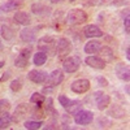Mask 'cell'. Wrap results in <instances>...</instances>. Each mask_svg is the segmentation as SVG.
Instances as JSON below:
<instances>
[{
    "label": "cell",
    "instance_id": "20",
    "mask_svg": "<svg viewBox=\"0 0 130 130\" xmlns=\"http://www.w3.org/2000/svg\"><path fill=\"white\" fill-rule=\"evenodd\" d=\"M100 48H102L100 42H98V40H90V42L86 43L85 52L86 53H98V51H99Z\"/></svg>",
    "mask_w": 130,
    "mask_h": 130
},
{
    "label": "cell",
    "instance_id": "6",
    "mask_svg": "<svg viewBox=\"0 0 130 130\" xmlns=\"http://www.w3.org/2000/svg\"><path fill=\"white\" fill-rule=\"evenodd\" d=\"M70 89L75 94H85L86 91H89V89H90V82L87 79H75L72 83Z\"/></svg>",
    "mask_w": 130,
    "mask_h": 130
},
{
    "label": "cell",
    "instance_id": "21",
    "mask_svg": "<svg viewBox=\"0 0 130 130\" xmlns=\"http://www.w3.org/2000/svg\"><path fill=\"white\" fill-rule=\"evenodd\" d=\"M0 32H2L3 38L7 39V40H10V39L14 38V30L12 27H9L8 25H3L2 29H0Z\"/></svg>",
    "mask_w": 130,
    "mask_h": 130
},
{
    "label": "cell",
    "instance_id": "19",
    "mask_svg": "<svg viewBox=\"0 0 130 130\" xmlns=\"http://www.w3.org/2000/svg\"><path fill=\"white\" fill-rule=\"evenodd\" d=\"M35 34L37 31L35 29H30V27H25L22 31H21V39L26 43H31L35 40Z\"/></svg>",
    "mask_w": 130,
    "mask_h": 130
},
{
    "label": "cell",
    "instance_id": "38",
    "mask_svg": "<svg viewBox=\"0 0 130 130\" xmlns=\"http://www.w3.org/2000/svg\"><path fill=\"white\" fill-rule=\"evenodd\" d=\"M50 2H51V3H53V4H55V3H60L61 0H50Z\"/></svg>",
    "mask_w": 130,
    "mask_h": 130
},
{
    "label": "cell",
    "instance_id": "27",
    "mask_svg": "<svg viewBox=\"0 0 130 130\" xmlns=\"http://www.w3.org/2000/svg\"><path fill=\"white\" fill-rule=\"evenodd\" d=\"M30 113L32 115V117H35V118H43L44 117V111L42 109V105H37L35 104L34 108H31Z\"/></svg>",
    "mask_w": 130,
    "mask_h": 130
},
{
    "label": "cell",
    "instance_id": "9",
    "mask_svg": "<svg viewBox=\"0 0 130 130\" xmlns=\"http://www.w3.org/2000/svg\"><path fill=\"white\" fill-rule=\"evenodd\" d=\"M30 112H31V108H30L27 104H20V105L16 108V111H14V113H13V116H12V120L16 121V122H18V121L22 120L24 117H26Z\"/></svg>",
    "mask_w": 130,
    "mask_h": 130
},
{
    "label": "cell",
    "instance_id": "11",
    "mask_svg": "<svg viewBox=\"0 0 130 130\" xmlns=\"http://www.w3.org/2000/svg\"><path fill=\"white\" fill-rule=\"evenodd\" d=\"M62 81H64V73H62V70L56 69V70H53L47 77V81L46 82H47V85H50L51 87H52V86L60 85Z\"/></svg>",
    "mask_w": 130,
    "mask_h": 130
},
{
    "label": "cell",
    "instance_id": "36",
    "mask_svg": "<svg viewBox=\"0 0 130 130\" xmlns=\"http://www.w3.org/2000/svg\"><path fill=\"white\" fill-rule=\"evenodd\" d=\"M46 92H52V89H51V87H46V89H43L42 94H46Z\"/></svg>",
    "mask_w": 130,
    "mask_h": 130
},
{
    "label": "cell",
    "instance_id": "33",
    "mask_svg": "<svg viewBox=\"0 0 130 130\" xmlns=\"http://www.w3.org/2000/svg\"><path fill=\"white\" fill-rule=\"evenodd\" d=\"M125 31L127 32V34H129V32H130V26H129V16H126V18H125Z\"/></svg>",
    "mask_w": 130,
    "mask_h": 130
},
{
    "label": "cell",
    "instance_id": "15",
    "mask_svg": "<svg viewBox=\"0 0 130 130\" xmlns=\"http://www.w3.org/2000/svg\"><path fill=\"white\" fill-rule=\"evenodd\" d=\"M14 21L20 25H24V26H27L31 24V16L27 13V12H24V10H20L14 14Z\"/></svg>",
    "mask_w": 130,
    "mask_h": 130
},
{
    "label": "cell",
    "instance_id": "8",
    "mask_svg": "<svg viewBox=\"0 0 130 130\" xmlns=\"http://www.w3.org/2000/svg\"><path fill=\"white\" fill-rule=\"evenodd\" d=\"M72 50V44L67 38H60L59 42H56V52L62 57L65 55H68Z\"/></svg>",
    "mask_w": 130,
    "mask_h": 130
},
{
    "label": "cell",
    "instance_id": "31",
    "mask_svg": "<svg viewBox=\"0 0 130 130\" xmlns=\"http://www.w3.org/2000/svg\"><path fill=\"white\" fill-rule=\"evenodd\" d=\"M44 102H46V112L48 115H51L52 112L56 115V111H55V108H53V100L51 99V98H48V99H46Z\"/></svg>",
    "mask_w": 130,
    "mask_h": 130
},
{
    "label": "cell",
    "instance_id": "32",
    "mask_svg": "<svg viewBox=\"0 0 130 130\" xmlns=\"http://www.w3.org/2000/svg\"><path fill=\"white\" fill-rule=\"evenodd\" d=\"M59 102H60V104L64 107V108H67V107H69L70 105V103H72V100L70 99H68L65 95H59Z\"/></svg>",
    "mask_w": 130,
    "mask_h": 130
},
{
    "label": "cell",
    "instance_id": "40",
    "mask_svg": "<svg viewBox=\"0 0 130 130\" xmlns=\"http://www.w3.org/2000/svg\"><path fill=\"white\" fill-rule=\"evenodd\" d=\"M3 48V46H2V43H0V50H2Z\"/></svg>",
    "mask_w": 130,
    "mask_h": 130
},
{
    "label": "cell",
    "instance_id": "34",
    "mask_svg": "<svg viewBox=\"0 0 130 130\" xmlns=\"http://www.w3.org/2000/svg\"><path fill=\"white\" fill-rule=\"evenodd\" d=\"M98 81L100 82V83H99L100 86H107V85H108V81H107L105 78H103V77H99V78H98Z\"/></svg>",
    "mask_w": 130,
    "mask_h": 130
},
{
    "label": "cell",
    "instance_id": "5",
    "mask_svg": "<svg viewBox=\"0 0 130 130\" xmlns=\"http://www.w3.org/2000/svg\"><path fill=\"white\" fill-rule=\"evenodd\" d=\"M94 98H95V103H96L98 109H100V111H104L105 108L109 105V103H111V98L108 96L107 94H103L102 91L95 92Z\"/></svg>",
    "mask_w": 130,
    "mask_h": 130
},
{
    "label": "cell",
    "instance_id": "18",
    "mask_svg": "<svg viewBox=\"0 0 130 130\" xmlns=\"http://www.w3.org/2000/svg\"><path fill=\"white\" fill-rule=\"evenodd\" d=\"M85 61L89 67H91L94 69H104V67H105V62L98 56H89Z\"/></svg>",
    "mask_w": 130,
    "mask_h": 130
},
{
    "label": "cell",
    "instance_id": "7",
    "mask_svg": "<svg viewBox=\"0 0 130 130\" xmlns=\"http://www.w3.org/2000/svg\"><path fill=\"white\" fill-rule=\"evenodd\" d=\"M30 55H31V50H30V48H24V50H21V53L18 55V57L16 59L14 65H16L17 68H26L27 65H29Z\"/></svg>",
    "mask_w": 130,
    "mask_h": 130
},
{
    "label": "cell",
    "instance_id": "22",
    "mask_svg": "<svg viewBox=\"0 0 130 130\" xmlns=\"http://www.w3.org/2000/svg\"><path fill=\"white\" fill-rule=\"evenodd\" d=\"M34 64L37 65V67H40V65H43V64H46V61H47V55L44 52H42V51H39V52H37L35 55H34Z\"/></svg>",
    "mask_w": 130,
    "mask_h": 130
},
{
    "label": "cell",
    "instance_id": "39",
    "mask_svg": "<svg viewBox=\"0 0 130 130\" xmlns=\"http://www.w3.org/2000/svg\"><path fill=\"white\" fill-rule=\"evenodd\" d=\"M3 65H4V64H3L2 61H0V68H2V67H3Z\"/></svg>",
    "mask_w": 130,
    "mask_h": 130
},
{
    "label": "cell",
    "instance_id": "23",
    "mask_svg": "<svg viewBox=\"0 0 130 130\" xmlns=\"http://www.w3.org/2000/svg\"><path fill=\"white\" fill-rule=\"evenodd\" d=\"M44 100H46L44 95L40 94V92H35V94H32V95H31V98H30V102H31L32 104H37V105H42L43 103H44Z\"/></svg>",
    "mask_w": 130,
    "mask_h": 130
},
{
    "label": "cell",
    "instance_id": "25",
    "mask_svg": "<svg viewBox=\"0 0 130 130\" xmlns=\"http://www.w3.org/2000/svg\"><path fill=\"white\" fill-rule=\"evenodd\" d=\"M10 121H12V116L10 115H4L0 116V129H7L10 125Z\"/></svg>",
    "mask_w": 130,
    "mask_h": 130
},
{
    "label": "cell",
    "instance_id": "10",
    "mask_svg": "<svg viewBox=\"0 0 130 130\" xmlns=\"http://www.w3.org/2000/svg\"><path fill=\"white\" fill-rule=\"evenodd\" d=\"M116 74L117 77L125 81V82H129L130 79V68L127 64H124V62H120L116 65Z\"/></svg>",
    "mask_w": 130,
    "mask_h": 130
},
{
    "label": "cell",
    "instance_id": "28",
    "mask_svg": "<svg viewBox=\"0 0 130 130\" xmlns=\"http://www.w3.org/2000/svg\"><path fill=\"white\" fill-rule=\"evenodd\" d=\"M10 108V103L7 99H2L0 100V116H4L5 113H8Z\"/></svg>",
    "mask_w": 130,
    "mask_h": 130
},
{
    "label": "cell",
    "instance_id": "4",
    "mask_svg": "<svg viewBox=\"0 0 130 130\" xmlns=\"http://www.w3.org/2000/svg\"><path fill=\"white\" fill-rule=\"evenodd\" d=\"M81 65V59L78 56H69L62 61V68L67 73H74L79 68Z\"/></svg>",
    "mask_w": 130,
    "mask_h": 130
},
{
    "label": "cell",
    "instance_id": "37",
    "mask_svg": "<svg viewBox=\"0 0 130 130\" xmlns=\"http://www.w3.org/2000/svg\"><path fill=\"white\" fill-rule=\"evenodd\" d=\"M129 52H130V48L127 47V48H126V57H127V60L130 59V53H129Z\"/></svg>",
    "mask_w": 130,
    "mask_h": 130
},
{
    "label": "cell",
    "instance_id": "24",
    "mask_svg": "<svg viewBox=\"0 0 130 130\" xmlns=\"http://www.w3.org/2000/svg\"><path fill=\"white\" fill-rule=\"evenodd\" d=\"M25 127L29 129V130H37V129L42 127V121H38V120H27L25 122Z\"/></svg>",
    "mask_w": 130,
    "mask_h": 130
},
{
    "label": "cell",
    "instance_id": "2",
    "mask_svg": "<svg viewBox=\"0 0 130 130\" xmlns=\"http://www.w3.org/2000/svg\"><path fill=\"white\" fill-rule=\"evenodd\" d=\"M39 51L44 52L46 55L47 53H50V55H53V53L56 52V42L55 39H53L52 37H43L40 40H39Z\"/></svg>",
    "mask_w": 130,
    "mask_h": 130
},
{
    "label": "cell",
    "instance_id": "30",
    "mask_svg": "<svg viewBox=\"0 0 130 130\" xmlns=\"http://www.w3.org/2000/svg\"><path fill=\"white\" fill-rule=\"evenodd\" d=\"M21 87H22V82H21V79H14L10 82V90H12L13 92H18L21 90Z\"/></svg>",
    "mask_w": 130,
    "mask_h": 130
},
{
    "label": "cell",
    "instance_id": "1",
    "mask_svg": "<svg viewBox=\"0 0 130 130\" xmlns=\"http://www.w3.org/2000/svg\"><path fill=\"white\" fill-rule=\"evenodd\" d=\"M67 20L70 25H81L87 21V14L82 9H72L69 10Z\"/></svg>",
    "mask_w": 130,
    "mask_h": 130
},
{
    "label": "cell",
    "instance_id": "41",
    "mask_svg": "<svg viewBox=\"0 0 130 130\" xmlns=\"http://www.w3.org/2000/svg\"><path fill=\"white\" fill-rule=\"evenodd\" d=\"M70 2H74V0H70Z\"/></svg>",
    "mask_w": 130,
    "mask_h": 130
},
{
    "label": "cell",
    "instance_id": "13",
    "mask_svg": "<svg viewBox=\"0 0 130 130\" xmlns=\"http://www.w3.org/2000/svg\"><path fill=\"white\" fill-rule=\"evenodd\" d=\"M22 5H24L22 0H9V2L0 5V10H2V12H10V10L20 9Z\"/></svg>",
    "mask_w": 130,
    "mask_h": 130
},
{
    "label": "cell",
    "instance_id": "3",
    "mask_svg": "<svg viewBox=\"0 0 130 130\" xmlns=\"http://www.w3.org/2000/svg\"><path fill=\"white\" fill-rule=\"evenodd\" d=\"M74 115V121L75 124H78V125H89L94 120V115L92 112L90 111H85V109H79L77 111Z\"/></svg>",
    "mask_w": 130,
    "mask_h": 130
},
{
    "label": "cell",
    "instance_id": "29",
    "mask_svg": "<svg viewBox=\"0 0 130 130\" xmlns=\"http://www.w3.org/2000/svg\"><path fill=\"white\" fill-rule=\"evenodd\" d=\"M109 115H111V116L113 115V117H124V116H125V111L122 109V108H120V107L116 105L115 108H112V109H111Z\"/></svg>",
    "mask_w": 130,
    "mask_h": 130
},
{
    "label": "cell",
    "instance_id": "26",
    "mask_svg": "<svg viewBox=\"0 0 130 130\" xmlns=\"http://www.w3.org/2000/svg\"><path fill=\"white\" fill-rule=\"evenodd\" d=\"M81 107H82L81 102H78V100H72L70 105H69V107H67L65 109H67L69 113H75L77 111H79V109H81Z\"/></svg>",
    "mask_w": 130,
    "mask_h": 130
},
{
    "label": "cell",
    "instance_id": "35",
    "mask_svg": "<svg viewBox=\"0 0 130 130\" xmlns=\"http://www.w3.org/2000/svg\"><path fill=\"white\" fill-rule=\"evenodd\" d=\"M9 75H10V73H9V72H5V74L3 75L2 78H0V82H4L5 79H8V77H9Z\"/></svg>",
    "mask_w": 130,
    "mask_h": 130
},
{
    "label": "cell",
    "instance_id": "14",
    "mask_svg": "<svg viewBox=\"0 0 130 130\" xmlns=\"http://www.w3.org/2000/svg\"><path fill=\"white\" fill-rule=\"evenodd\" d=\"M83 34L87 38H99L103 35V31L96 25H87L83 29Z\"/></svg>",
    "mask_w": 130,
    "mask_h": 130
},
{
    "label": "cell",
    "instance_id": "16",
    "mask_svg": "<svg viewBox=\"0 0 130 130\" xmlns=\"http://www.w3.org/2000/svg\"><path fill=\"white\" fill-rule=\"evenodd\" d=\"M98 53L100 55V59L104 61V62H112L115 60V53L113 51L109 48V47H102L99 51H98Z\"/></svg>",
    "mask_w": 130,
    "mask_h": 130
},
{
    "label": "cell",
    "instance_id": "17",
    "mask_svg": "<svg viewBox=\"0 0 130 130\" xmlns=\"http://www.w3.org/2000/svg\"><path fill=\"white\" fill-rule=\"evenodd\" d=\"M31 12L35 13L37 16H48L51 13V8L44 5V4H32L31 5Z\"/></svg>",
    "mask_w": 130,
    "mask_h": 130
},
{
    "label": "cell",
    "instance_id": "12",
    "mask_svg": "<svg viewBox=\"0 0 130 130\" xmlns=\"http://www.w3.org/2000/svg\"><path fill=\"white\" fill-rule=\"evenodd\" d=\"M27 77L30 81L35 82V83H43L47 81L48 74H47V72H43V70H31Z\"/></svg>",
    "mask_w": 130,
    "mask_h": 130
}]
</instances>
